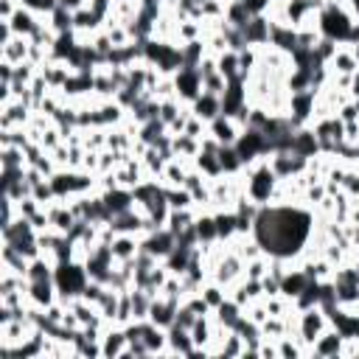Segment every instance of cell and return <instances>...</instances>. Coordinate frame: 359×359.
I'll list each match as a JSON object with an SVG mask.
<instances>
[{"label":"cell","instance_id":"obj_1","mask_svg":"<svg viewBox=\"0 0 359 359\" xmlns=\"http://www.w3.org/2000/svg\"><path fill=\"white\" fill-rule=\"evenodd\" d=\"M241 177H244V194L255 202V205H272V199H275V188H278V174L272 171V165H269V157H258V160H252V163H247L244 165V171H241Z\"/></svg>","mask_w":359,"mask_h":359},{"label":"cell","instance_id":"obj_2","mask_svg":"<svg viewBox=\"0 0 359 359\" xmlns=\"http://www.w3.org/2000/svg\"><path fill=\"white\" fill-rule=\"evenodd\" d=\"M356 20L353 6H339V3H325L323 11L317 14V28L323 36L334 39L337 45H348V34L351 25Z\"/></svg>","mask_w":359,"mask_h":359},{"label":"cell","instance_id":"obj_3","mask_svg":"<svg viewBox=\"0 0 359 359\" xmlns=\"http://www.w3.org/2000/svg\"><path fill=\"white\" fill-rule=\"evenodd\" d=\"M53 280H56L59 297L62 300H70V297H81L90 275H87V269H84L81 261H62V264H56Z\"/></svg>","mask_w":359,"mask_h":359},{"label":"cell","instance_id":"obj_4","mask_svg":"<svg viewBox=\"0 0 359 359\" xmlns=\"http://www.w3.org/2000/svg\"><path fill=\"white\" fill-rule=\"evenodd\" d=\"M331 325V317L323 306H309V309H297V328H294V337H300L309 348L311 342Z\"/></svg>","mask_w":359,"mask_h":359},{"label":"cell","instance_id":"obj_5","mask_svg":"<svg viewBox=\"0 0 359 359\" xmlns=\"http://www.w3.org/2000/svg\"><path fill=\"white\" fill-rule=\"evenodd\" d=\"M210 278L213 280H219L224 289H230L233 283H238L241 278H244V258L236 252V250H230V244H227V250L216 258V264L210 266Z\"/></svg>","mask_w":359,"mask_h":359},{"label":"cell","instance_id":"obj_6","mask_svg":"<svg viewBox=\"0 0 359 359\" xmlns=\"http://www.w3.org/2000/svg\"><path fill=\"white\" fill-rule=\"evenodd\" d=\"M236 151L247 165V163H252L258 157H269V140L258 126H244V132L236 140Z\"/></svg>","mask_w":359,"mask_h":359},{"label":"cell","instance_id":"obj_7","mask_svg":"<svg viewBox=\"0 0 359 359\" xmlns=\"http://www.w3.org/2000/svg\"><path fill=\"white\" fill-rule=\"evenodd\" d=\"M174 247H177V236L168 227H157V230L140 236V250L149 252V255H154L157 261H165Z\"/></svg>","mask_w":359,"mask_h":359},{"label":"cell","instance_id":"obj_8","mask_svg":"<svg viewBox=\"0 0 359 359\" xmlns=\"http://www.w3.org/2000/svg\"><path fill=\"white\" fill-rule=\"evenodd\" d=\"M34 115V107L22 98H14V101H6L0 104V129H22L28 126Z\"/></svg>","mask_w":359,"mask_h":359},{"label":"cell","instance_id":"obj_9","mask_svg":"<svg viewBox=\"0 0 359 359\" xmlns=\"http://www.w3.org/2000/svg\"><path fill=\"white\" fill-rule=\"evenodd\" d=\"M244 132V126L236 121V118H230V115H216L210 123H208V135L219 143V146H236V140H238V135Z\"/></svg>","mask_w":359,"mask_h":359},{"label":"cell","instance_id":"obj_10","mask_svg":"<svg viewBox=\"0 0 359 359\" xmlns=\"http://www.w3.org/2000/svg\"><path fill=\"white\" fill-rule=\"evenodd\" d=\"M174 90H177V98L182 104H191L199 93H202V76L196 67H180L174 73Z\"/></svg>","mask_w":359,"mask_h":359},{"label":"cell","instance_id":"obj_11","mask_svg":"<svg viewBox=\"0 0 359 359\" xmlns=\"http://www.w3.org/2000/svg\"><path fill=\"white\" fill-rule=\"evenodd\" d=\"M342 345H345V337L339 334V328L328 325L309 348L311 356H320V359H334V356H342Z\"/></svg>","mask_w":359,"mask_h":359},{"label":"cell","instance_id":"obj_12","mask_svg":"<svg viewBox=\"0 0 359 359\" xmlns=\"http://www.w3.org/2000/svg\"><path fill=\"white\" fill-rule=\"evenodd\" d=\"M45 210H48V222H50V227L53 230H59V233H70L73 230V224L79 222V216L73 213V208H70V202L67 199H53L50 205H45Z\"/></svg>","mask_w":359,"mask_h":359},{"label":"cell","instance_id":"obj_13","mask_svg":"<svg viewBox=\"0 0 359 359\" xmlns=\"http://www.w3.org/2000/svg\"><path fill=\"white\" fill-rule=\"evenodd\" d=\"M109 227L115 233H135V236H143L146 233V213L140 208H129L123 213H115L109 219Z\"/></svg>","mask_w":359,"mask_h":359},{"label":"cell","instance_id":"obj_14","mask_svg":"<svg viewBox=\"0 0 359 359\" xmlns=\"http://www.w3.org/2000/svg\"><path fill=\"white\" fill-rule=\"evenodd\" d=\"M126 345H129V339H126L123 325H107L104 328V334H101V356L104 359H121Z\"/></svg>","mask_w":359,"mask_h":359},{"label":"cell","instance_id":"obj_15","mask_svg":"<svg viewBox=\"0 0 359 359\" xmlns=\"http://www.w3.org/2000/svg\"><path fill=\"white\" fill-rule=\"evenodd\" d=\"M109 252H112V258L118 264L135 261L137 252H140V236H135V233H115L112 241H109Z\"/></svg>","mask_w":359,"mask_h":359},{"label":"cell","instance_id":"obj_16","mask_svg":"<svg viewBox=\"0 0 359 359\" xmlns=\"http://www.w3.org/2000/svg\"><path fill=\"white\" fill-rule=\"evenodd\" d=\"M25 297H28V303H31V306H36V309H48L50 303H56V300H59L56 280H28Z\"/></svg>","mask_w":359,"mask_h":359},{"label":"cell","instance_id":"obj_17","mask_svg":"<svg viewBox=\"0 0 359 359\" xmlns=\"http://www.w3.org/2000/svg\"><path fill=\"white\" fill-rule=\"evenodd\" d=\"M180 303L182 300H177V297H154L151 300V311H149V320L154 323V325H160V328H171L174 325V320H177V309H180Z\"/></svg>","mask_w":359,"mask_h":359},{"label":"cell","instance_id":"obj_18","mask_svg":"<svg viewBox=\"0 0 359 359\" xmlns=\"http://www.w3.org/2000/svg\"><path fill=\"white\" fill-rule=\"evenodd\" d=\"M42 20L45 17H39V14H34L31 8H25V6H17V11H14V17L11 20H6L8 25H11V31L17 34V36H34L36 31H39V25H42Z\"/></svg>","mask_w":359,"mask_h":359},{"label":"cell","instance_id":"obj_19","mask_svg":"<svg viewBox=\"0 0 359 359\" xmlns=\"http://www.w3.org/2000/svg\"><path fill=\"white\" fill-rule=\"evenodd\" d=\"M39 76L48 81L50 90H62L67 84V79L73 76V67L67 62H59V59H48L39 65Z\"/></svg>","mask_w":359,"mask_h":359},{"label":"cell","instance_id":"obj_20","mask_svg":"<svg viewBox=\"0 0 359 359\" xmlns=\"http://www.w3.org/2000/svg\"><path fill=\"white\" fill-rule=\"evenodd\" d=\"M244 31V39H247V45H255V48H261V45H269V34H272V20L266 17V14H258V17H250V22L241 28Z\"/></svg>","mask_w":359,"mask_h":359},{"label":"cell","instance_id":"obj_21","mask_svg":"<svg viewBox=\"0 0 359 359\" xmlns=\"http://www.w3.org/2000/svg\"><path fill=\"white\" fill-rule=\"evenodd\" d=\"M188 107H191V112H194L196 118H202V121L210 123L216 115H222V95H213V93H205V90H202Z\"/></svg>","mask_w":359,"mask_h":359},{"label":"cell","instance_id":"obj_22","mask_svg":"<svg viewBox=\"0 0 359 359\" xmlns=\"http://www.w3.org/2000/svg\"><path fill=\"white\" fill-rule=\"evenodd\" d=\"M309 275L300 269V266H289L286 272H283V278H280V294H286L289 300H297L300 294H303V289L309 286Z\"/></svg>","mask_w":359,"mask_h":359},{"label":"cell","instance_id":"obj_23","mask_svg":"<svg viewBox=\"0 0 359 359\" xmlns=\"http://www.w3.org/2000/svg\"><path fill=\"white\" fill-rule=\"evenodd\" d=\"M194 351H196V345H194L191 331L171 325L168 328V356H194Z\"/></svg>","mask_w":359,"mask_h":359},{"label":"cell","instance_id":"obj_24","mask_svg":"<svg viewBox=\"0 0 359 359\" xmlns=\"http://www.w3.org/2000/svg\"><path fill=\"white\" fill-rule=\"evenodd\" d=\"M356 70H359V62H356V56H353V48H351V45H339L337 53H334L331 62H328V73H331V76H337V73L353 76Z\"/></svg>","mask_w":359,"mask_h":359},{"label":"cell","instance_id":"obj_25","mask_svg":"<svg viewBox=\"0 0 359 359\" xmlns=\"http://www.w3.org/2000/svg\"><path fill=\"white\" fill-rule=\"evenodd\" d=\"M101 199L107 205V210L115 216V213H123L129 208H135V194L129 188H109V191H101Z\"/></svg>","mask_w":359,"mask_h":359},{"label":"cell","instance_id":"obj_26","mask_svg":"<svg viewBox=\"0 0 359 359\" xmlns=\"http://www.w3.org/2000/svg\"><path fill=\"white\" fill-rule=\"evenodd\" d=\"M208 34V25L202 20H194V17H185V20H177V31H174V42L185 45V42H196V39H205Z\"/></svg>","mask_w":359,"mask_h":359},{"label":"cell","instance_id":"obj_27","mask_svg":"<svg viewBox=\"0 0 359 359\" xmlns=\"http://www.w3.org/2000/svg\"><path fill=\"white\" fill-rule=\"evenodd\" d=\"M28 56H31V39L28 36H11L6 45H0V59H6L11 65L28 62Z\"/></svg>","mask_w":359,"mask_h":359},{"label":"cell","instance_id":"obj_28","mask_svg":"<svg viewBox=\"0 0 359 359\" xmlns=\"http://www.w3.org/2000/svg\"><path fill=\"white\" fill-rule=\"evenodd\" d=\"M191 168H194V163H185V160H180V157H171V160L165 163L163 174H160V182L168 185V188H180V185H185V177H188Z\"/></svg>","mask_w":359,"mask_h":359},{"label":"cell","instance_id":"obj_29","mask_svg":"<svg viewBox=\"0 0 359 359\" xmlns=\"http://www.w3.org/2000/svg\"><path fill=\"white\" fill-rule=\"evenodd\" d=\"M269 45H275L278 50L283 53H294L297 48V28L292 25H280V22H272V34H269Z\"/></svg>","mask_w":359,"mask_h":359},{"label":"cell","instance_id":"obj_30","mask_svg":"<svg viewBox=\"0 0 359 359\" xmlns=\"http://www.w3.org/2000/svg\"><path fill=\"white\" fill-rule=\"evenodd\" d=\"M194 230H196L199 244H216V241H219V230H216V216H213V210H196Z\"/></svg>","mask_w":359,"mask_h":359},{"label":"cell","instance_id":"obj_31","mask_svg":"<svg viewBox=\"0 0 359 359\" xmlns=\"http://www.w3.org/2000/svg\"><path fill=\"white\" fill-rule=\"evenodd\" d=\"M194 168L202 171L208 180L222 177V163H219V149H199V154L194 157Z\"/></svg>","mask_w":359,"mask_h":359},{"label":"cell","instance_id":"obj_32","mask_svg":"<svg viewBox=\"0 0 359 359\" xmlns=\"http://www.w3.org/2000/svg\"><path fill=\"white\" fill-rule=\"evenodd\" d=\"M241 317H244V306L236 303L230 294H227V300H224L222 306L213 309V320H216L219 325H224V328H236Z\"/></svg>","mask_w":359,"mask_h":359},{"label":"cell","instance_id":"obj_33","mask_svg":"<svg viewBox=\"0 0 359 359\" xmlns=\"http://www.w3.org/2000/svg\"><path fill=\"white\" fill-rule=\"evenodd\" d=\"M199 149H202V140H196L191 135H171V151H174V157L185 160V163H194V157L199 154Z\"/></svg>","mask_w":359,"mask_h":359},{"label":"cell","instance_id":"obj_34","mask_svg":"<svg viewBox=\"0 0 359 359\" xmlns=\"http://www.w3.org/2000/svg\"><path fill=\"white\" fill-rule=\"evenodd\" d=\"M165 135H171V132H168V126H165L160 118H151V121L140 123V129H137V140H140L143 146H157Z\"/></svg>","mask_w":359,"mask_h":359},{"label":"cell","instance_id":"obj_35","mask_svg":"<svg viewBox=\"0 0 359 359\" xmlns=\"http://www.w3.org/2000/svg\"><path fill=\"white\" fill-rule=\"evenodd\" d=\"M216 216V230H219V241L230 244L238 236V224H236V210H213Z\"/></svg>","mask_w":359,"mask_h":359},{"label":"cell","instance_id":"obj_36","mask_svg":"<svg viewBox=\"0 0 359 359\" xmlns=\"http://www.w3.org/2000/svg\"><path fill=\"white\" fill-rule=\"evenodd\" d=\"M194 222H196V208H182V210H171V213H168L165 227H168L174 236H180V233L188 230Z\"/></svg>","mask_w":359,"mask_h":359},{"label":"cell","instance_id":"obj_37","mask_svg":"<svg viewBox=\"0 0 359 359\" xmlns=\"http://www.w3.org/2000/svg\"><path fill=\"white\" fill-rule=\"evenodd\" d=\"M216 67H219V73L230 81V79H238L241 76V65H238V50H224V53H219L216 56Z\"/></svg>","mask_w":359,"mask_h":359},{"label":"cell","instance_id":"obj_38","mask_svg":"<svg viewBox=\"0 0 359 359\" xmlns=\"http://www.w3.org/2000/svg\"><path fill=\"white\" fill-rule=\"evenodd\" d=\"M199 294L205 297V303L210 306V311L216 309V306H222L224 300H227V289L219 283V280H213V278H208L205 283H202V289H199Z\"/></svg>","mask_w":359,"mask_h":359},{"label":"cell","instance_id":"obj_39","mask_svg":"<svg viewBox=\"0 0 359 359\" xmlns=\"http://www.w3.org/2000/svg\"><path fill=\"white\" fill-rule=\"evenodd\" d=\"M219 163L224 174H241L244 171V160L238 157L236 146H219Z\"/></svg>","mask_w":359,"mask_h":359},{"label":"cell","instance_id":"obj_40","mask_svg":"<svg viewBox=\"0 0 359 359\" xmlns=\"http://www.w3.org/2000/svg\"><path fill=\"white\" fill-rule=\"evenodd\" d=\"M180 50H182V67H196V65L202 62V56L208 53V48H205V39H196V42H185V45H180Z\"/></svg>","mask_w":359,"mask_h":359},{"label":"cell","instance_id":"obj_41","mask_svg":"<svg viewBox=\"0 0 359 359\" xmlns=\"http://www.w3.org/2000/svg\"><path fill=\"white\" fill-rule=\"evenodd\" d=\"M0 168H28L20 146H0Z\"/></svg>","mask_w":359,"mask_h":359},{"label":"cell","instance_id":"obj_42","mask_svg":"<svg viewBox=\"0 0 359 359\" xmlns=\"http://www.w3.org/2000/svg\"><path fill=\"white\" fill-rule=\"evenodd\" d=\"M165 202H168L171 210L194 208V196H191V191H188L185 185H180V188H168V185H165Z\"/></svg>","mask_w":359,"mask_h":359},{"label":"cell","instance_id":"obj_43","mask_svg":"<svg viewBox=\"0 0 359 359\" xmlns=\"http://www.w3.org/2000/svg\"><path fill=\"white\" fill-rule=\"evenodd\" d=\"M250 11L244 8V3L241 0H230L227 3V11H224V22H230L233 28H244L247 22H250Z\"/></svg>","mask_w":359,"mask_h":359},{"label":"cell","instance_id":"obj_44","mask_svg":"<svg viewBox=\"0 0 359 359\" xmlns=\"http://www.w3.org/2000/svg\"><path fill=\"white\" fill-rule=\"evenodd\" d=\"M185 107H188V104H182L177 95L163 98V101H160V121H163L165 126H171V123H174V121L182 115V109H185Z\"/></svg>","mask_w":359,"mask_h":359},{"label":"cell","instance_id":"obj_45","mask_svg":"<svg viewBox=\"0 0 359 359\" xmlns=\"http://www.w3.org/2000/svg\"><path fill=\"white\" fill-rule=\"evenodd\" d=\"M48 20V25L56 31V34H70L73 31V11H67V8H56L50 17H45Z\"/></svg>","mask_w":359,"mask_h":359},{"label":"cell","instance_id":"obj_46","mask_svg":"<svg viewBox=\"0 0 359 359\" xmlns=\"http://www.w3.org/2000/svg\"><path fill=\"white\" fill-rule=\"evenodd\" d=\"M84 149H90V151H104V149H107V129H104V126H90V129H84Z\"/></svg>","mask_w":359,"mask_h":359},{"label":"cell","instance_id":"obj_47","mask_svg":"<svg viewBox=\"0 0 359 359\" xmlns=\"http://www.w3.org/2000/svg\"><path fill=\"white\" fill-rule=\"evenodd\" d=\"M266 272H269V255L266 252L244 264V278H250V280H261Z\"/></svg>","mask_w":359,"mask_h":359},{"label":"cell","instance_id":"obj_48","mask_svg":"<svg viewBox=\"0 0 359 359\" xmlns=\"http://www.w3.org/2000/svg\"><path fill=\"white\" fill-rule=\"evenodd\" d=\"M20 6L31 8V11L39 14V17H50V14L59 8V0H20Z\"/></svg>","mask_w":359,"mask_h":359},{"label":"cell","instance_id":"obj_49","mask_svg":"<svg viewBox=\"0 0 359 359\" xmlns=\"http://www.w3.org/2000/svg\"><path fill=\"white\" fill-rule=\"evenodd\" d=\"M202 90H205V93H213V95H222V93L227 90V79L216 70V73H210V76L202 79Z\"/></svg>","mask_w":359,"mask_h":359},{"label":"cell","instance_id":"obj_50","mask_svg":"<svg viewBox=\"0 0 359 359\" xmlns=\"http://www.w3.org/2000/svg\"><path fill=\"white\" fill-rule=\"evenodd\" d=\"M182 135H191V137H196V140L208 137V121H202V118H196V115L191 112V118H188V123H185Z\"/></svg>","mask_w":359,"mask_h":359},{"label":"cell","instance_id":"obj_51","mask_svg":"<svg viewBox=\"0 0 359 359\" xmlns=\"http://www.w3.org/2000/svg\"><path fill=\"white\" fill-rule=\"evenodd\" d=\"M196 323V314L185 306V303H180V309H177V320H174V325H180V328H188L191 331V325Z\"/></svg>","mask_w":359,"mask_h":359},{"label":"cell","instance_id":"obj_52","mask_svg":"<svg viewBox=\"0 0 359 359\" xmlns=\"http://www.w3.org/2000/svg\"><path fill=\"white\" fill-rule=\"evenodd\" d=\"M196 70H199V76H202V79H205V76H210V73H216V70H219V67H216V56H213V53H205V56H202V62L196 65Z\"/></svg>","mask_w":359,"mask_h":359},{"label":"cell","instance_id":"obj_53","mask_svg":"<svg viewBox=\"0 0 359 359\" xmlns=\"http://www.w3.org/2000/svg\"><path fill=\"white\" fill-rule=\"evenodd\" d=\"M241 3H244V8H247L252 17H258V14H266V11H269V6H272L269 0H241Z\"/></svg>","mask_w":359,"mask_h":359},{"label":"cell","instance_id":"obj_54","mask_svg":"<svg viewBox=\"0 0 359 359\" xmlns=\"http://www.w3.org/2000/svg\"><path fill=\"white\" fill-rule=\"evenodd\" d=\"M17 0H0V20H11L14 11H17Z\"/></svg>","mask_w":359,"mask_h":359},{"label":"cell","instance_id":"obj_55","mask_svg":"<svg viewBox=\"0 0 359 359\" xmlns=\"http://www.w3.org/2000/svg\"><path fill=\"white\" fill-rule=\"evenodd\" d=\"M90 3H93V0H59V6L67 8V11H79V8L90 6Z\"/></svg>","mask_w":359,"mask_h":359},{"label":"cell","instance_id":"obj_56","mask_svg":"<svg viewBox=\"0 0 359 359\" xmlns=\"http://www.w3.org/2000/svg\"><path fill=\"white\" fill-rule=\"evenodd\" d=\"M348 95H351V98H359V70L351 76V87H348Z\"/></svg>","mask_w":359,"mask_h":359},{"label":"cell","instance_id":"obj_57","mask_svg":"<svg viewBox=\"0 0 359 359\" xmlns=\"http://www.w3.org/2000/svg\"><path fill=\"white\" fill-rule=\"evenodd\" d=\"M353 48V56H356V62H359V45H351Z\"/></svg>","mask_w":359,"mask_h":359}]
</instances>
